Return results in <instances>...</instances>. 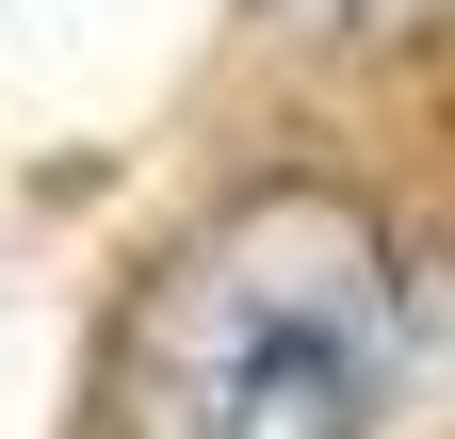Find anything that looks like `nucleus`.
<instances>
[{"instance_id": "nucleus-1", "label": "nucleus", "mask_w": 455, "mask_h": 439, "mask_svg": "<svg viewBox=\"0 0 455 439\" xmlns=\"http://www.w3.org/2000/svg\"><path fill=\"white\" fill-rule=\"evenodd\" d=\"M423 260L341 180H244L131 277L98 439H407Z\"/></svg>"}]
</instances>
